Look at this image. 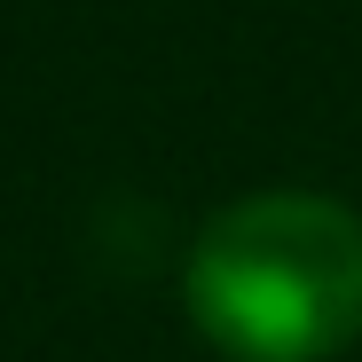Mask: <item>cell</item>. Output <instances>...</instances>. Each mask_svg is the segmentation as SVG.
<instances>
[{"instance_id": "6da1fadb", "label": "cell", "mask_w": 362, "mask_h": 362, "mask_svg": "<svg viewBox=\"0 0 362 362\" xmlns=\"http://www.w3.org/2000/svg\"><path fill=\"white\" fill-rule=\"evenodd\" d=\"M181 299L236 362H331L362 339V221L315 189L236 197L197 228Z\"/></svg>"}]
</instances>
